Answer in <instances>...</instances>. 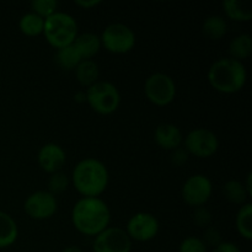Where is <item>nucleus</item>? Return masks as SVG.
I'll list each match as a JSON object with an SVG mask.
<instances>
[{
  "label": "nucleus",
  "instance_id": "nucleus-1",
  "mask_svg": "<svg viewBox=\"0 0 252 252\" xmlns=\"http://www.w3.org/2000/svg\"><path fill=\"white\" fill-rule=\"evenodd\" d=\"M71 223L79 233L96 236L110 226L111 211L100 197H81L71 209Z\"/></svg>",
  "mask_w": 252,
  "mask_h": 252
},
{
  "label": "nucleus",
  "instance_id": "nucleus-2",
  "mask_svg": "<svg viewBox=\"0 0 252 252\" xmlns=\"http://www.w3.org/2000/svg\"><path fill=\"white\" fill-rule=\"evenodd\" d=\"M110 174L101 160L85 158L75 165L71 174L73 186L83 197H100L106 191Z\"/></svg>",
  "mask_w": 252,
  "mask_h": 252
},
{
  "label": "nucleus",
  "instance_id": "nucleus-3",
  "mask_svg": "<svg viewBox=\"0 0 252 252\" xmlns=\"http://www.w3.org/2000/svg\"><path fill=\"white\" fill-rule=\"evenodd\" d=\"M207 79L214 90L221 94H235L245 86L248 70L243 62L223 57L209 66Z\"/></svg>",
  "mask_w": 252,
  "mask_h": 252
},
{
  "label": "nucleus",
  "instance_id": "nucleus-4",
  "mask_svg": "<svg viewBox=\"0 0 252 252\" xmlns=\"http://www.w3.org/2000/svg\"><path fill=\"white\" fill-rule=\"evenodd\" d=\"M47 42L53 48L59 49L70 46L78 36V22L71 15L57 11L44 20L43 32Z\"/></svg>",
  "mask_w": 252,
  "mask_h": 252
},
{
  "label": "nucleus",
  "instance_id": "nucleus-5",
  "mask_svg": "<svg viewBox=\"0 0 252 252\" xmlns=\"http://www.w3.org/2000/svg\"><path fill=\"white\" fill-rule=\"evenodd\" d=\"M86 102L100 115H111L121 105V94L117 86L110 81L98 80L85 91Z\"/></svg>",
  "mask_w": 252,
  "mask_h": 252
},
{
  "label": "nucleus",
  "instance_id": "nucleus-6",
  "mask_svg": "<svg viewBox=\"0 0 252 252\" xmlns=\"http://www.w3.org/2000/svg\"><path fill=\"white\" fill-rule=\"evenodd\" d=\"M101 46L115 54H123L132 51L135 46V33L128 25L113 22L103 29L100 36Z\"/></svg>",
  "mask_w": 252,
  "mask_h": 252
},
{
  "label": "nucleus",
  "instance_id": "nucleus-7",
  "mask_svg": "<svg viewBox=\"0 0 252 252\" xmlns=\"http://www.w3.org/2000/svg\"><path fill=\"white\" fill-rule=\"evenodd\" d=\"M144 94L150 102L164 107L176 97V84L170 75L158 71L145 79Z\"/></svg>",
  "mask_w": 252,
  "mask_h": 252
},
{
  "label": "nucleus",
  "instance_id": "nucleus-8",
  "mask_svg": "<svg viewBox=\"0 0 252 252\" xmlns=\"http://www.w3.org/2000/svg\"><path fill=\"white\" fill-rule=\"evenodd\" d=\"M182 143L189 155L203 159L216 154L219 148L218 137L208 128H196L189 130Z\"/></svg>",
  "mask_w": 252,
  "mask_h": 252
},
{
  "label": "nucleus",
  "instance_id": "nucleus-9",
  "mask_svg": "<svg viewBox=\"0 0 252 252\" xmlns=\"http://www.w3.org/2000/svg\"><path fill=\"white\" fill-rule=\"evenodd\" d=\"M212 193H213V185L206 175H192L182 185V199L185 203L194 208L204 206L212 197Z\"/></svg>",
  "mask_w": 252,
  "mask_h": 252
},
{
  "label": "nucleus",
  "instance_id": "nucleus-10",
  "mask_svg": "<svg viewBox=\"0 0 252 252\" xmlns=\"http://www.w3.org/2000/svg\"><path fill=\"white\" fill-rule=\"evenodd\" d=\"M160 229L159 220L157 217L148 212L135 213L128 219L126 225V233L130 240L135 241H150L158 235Z\"/></svg>",
  "mask_w": 252,
  "mask_h": 252
},
{
  "label": "nucleus",
  "instance_id": "nucleus-11",
  "mask_svg": "<svg viewBox=\"0 0 252 252\" xmlns=\"http://www.w3.org/2000/svg\"><path fill=\"white\" fill-rule=\"evenodd\" d=\"M93 250L94 252H130L132 240L125 229L120 226H108L95 236Z\"/></svg>",
  "mask_w": 252,
  "mask_h": 252
},
{
  "label": "nucleus",
  "instance_id": "nucleus-12",
  "mask_svg": "<svg viewBox=\"0 0 252 252\" xmlns=\"http://www.w3.org/2000/svg\"><path fill=\"white\" fill-rule=\"evenodd\" d=\"M58 203L56 196L48 191H36L30 194L24 203L27 216L36 220H46L56 214Z\"/></svg>",
  "mask_w": 252,
  "mask_h": 252
},
{
  "label": "nucleus",
  "instance_id": "nucleus-13",
  "mask_svg": "<svg viewBox=\"0 0 252 252\" xmlns=\"http://www.w3.org/2000/svg\"><path fill=\"white\" fill-rule=\"evenodd\" d=\"M37 161L43 171L48 174L58 172L66 161L65 150L56 143H47L38 150Z\"/></svg>",
  "mask_w": 252,
  "mask_h": 252
},
{
  "label": "nucleus",
  "instance_id": "nucleus-14",
  "mask_svg": "<svg viewBox=\"0 0 252 252\" xmlns=\"http://www.w3.org/2000/svg\"><path fill=\"white\" fill-rule=\"evenodd\" d=\"M154 140L161 149L174 150L181 147L184 135L181 129L172 123H161L154 130Z\"/></svg>",
  "mask_w": 252,
  "mask_h": 252
},
{
  "label": "nucleus",
  "instance_id": "nucleus-15",
  "mask_svg": "<svg viewBox=\"0 0 252 252\" xmlns=\"http://www.w3.org/2000/svg\"><path fill=\"white\" fill-rule=\"evenodd\" d=\"M73 46L75 47L83 61L94 58L102 47L100 36L94 32H84V33L78 34L75 41L73 42Z\"/></svg>",
  "mask_w": 252,
  "mask_h": 252
},
{
  "label": "nucleus",
  "instance_id": "nucleus-16",
  "mask_svg": "<svg viewBox=\"0 0 252 252\" xmlns=\"http://www.w3.org/2000/svg\"><path fill=\"white\" fill-rule=\"evenodd\" d=\"M223 9L233 21L245 22L252 19V4L248 0H225L223 1Z\"/></svg>",
  "mask_w": 252,
  "mask_h": 252
},
{
  "label": "nucleus",
  "instance_id": "nucleus-17",
  "mask_svg": "<svg viewBox=\"0 0 252 252\" xmlns=\"http://www.w3.org/2000/svg\"><path fill=\"white\" fill-rule=\"evenodd\" d=\"M75 75L78 79L79 84L84 88L88 89L96 81H98L100 78V68H98L97 63L93 59H86V61H81L75 68Z\"/></svg>",
  "mask_w": 252,
  "mask_h": 252
},
{
  "label": "nucleus",
  "instance_id": "nucleus-18",
  "mask_svg": "<svg viewBox=\"0 0 252 252\" xmlns=\"http://www.w3.org/2000/svg\"><path fill=\"white\" fill-rule=\"evenodd\" d=\"M19 228L10 214L0 211V249L7 248L17 240Z\"/></svg>",
  "mask_w": 252,
  "mask_h": 252
},
{
  "label": "nucleus",
  "instance_id": "nucleus-19",
  "mask_svg": "<svg viewBox=\"0 0 252 252\" xmlns=\"http://www.w3.org/2000/svg\"><path fill=\"white\" fill-rule=\"evenodd\" d=\"M202 32L207 38L212 41H218L223 38L228 32V22L225 17L220 15H211L207 17L202 25Z\"/></svg>",
  "mask_w": 252,
  "mask_h": 252
},
{
  "label": "nucleus",
  "instance_id": "nucleus-20",
  "mask_svg": "<svg viewBox=\"0 0 252 252\" xmlns=\"http://www.w3.org/2000/svg\"><path fill=\"white\" fill-rule=\"evenodd\" d=\"M252 53V38L249 33H240L229 42V57L243 62Z\"/></svg>",
  "mask_w": 252,
  "mask_h": 252
},
{
  "label": "nucleus",
  "instance_id": "nucleus-21",
  "mask_svg": "<svg viewBox=\"0 0 252 252\" xmlns=\"http://www.w3.org/2000/svg\"><path fill=\"white\" fill-rule=\"evenodd\" d=\"M81 61L83 59L80 58L78 51L73 44L57 49L56 54H54V62L63 70H75V68Z\"/></svg>",
  "mask_w": 252,
  "mask_h": 252
},
{
  "label": "nucleus",
  "instance_id": "nucleus-22",
  "mask_svg": "<svg viewBox=\"0 0 252 252\" xmlns=\"http://www.w3.org/2000/svg\"><path fill=\"white\" fill-rule=\"evenodd\" d=\"M235 225L238 233L246 240L252 239V204L245 203L239 208L235 217Z\"/></svg>",
  "mask_w": 252,
  "mask_h": 252
},
{
  "label": "nucleus",
  "instance_id": "nucleus-23",
  "mask_svg": "<svg viewBox=\"0 0 252 252\" xmlns=\"http://www.w3.org/2000/svg\"><path fill=\"white\" fill-rule=\"evenodd\" d=\"M223 194L230 203L243 204L246 203V199L249 198V194L246 192L244 184L239 180H229L223 186Z\"/></svg>",
  "mask_w": 252,
  "mask_h": 252
},
{
  "label": "nucleus",
  "instance_id": "nucleus-24",
  "mask_svg": "<svg viewBox=\"0 0 252 252\" xmlns=\"http://www.w3.org/2000/svg\"><path fill=\"white\" fill-rule=\"evenodd\" d=\"M43 26L44 19H42L41 16H38V15L32 11L22 15L19 21V27L22 33L30 37L41 34L43 32Z\"/></svg>",
  "mask_w": 252,
  "mask_h": 252
},
{
  "label": "nucleus",
  "instance_id": "nucleus-25",
  "mask_svg": "<svg viewBox=\"0 0 252 252\" xmlns=\"http://www.w3.org/2000/svg\"><path fill=\"white\" fill-rule=\"evenodd\" d=\"M59 2L57 0H33L31 1L32 12L46 20L54 12L58 11Z\"/></svg>",
  "mask_w": 252,
  "mask_h": 252
},
{
  "label": "nucleus",
  "instance_id": "nucleus-26",
  "mask_svg": "<svg viewBox=\"0 0 252 252\" xmlns=\"http://www.w3.org/2000/svg\"><path fill=\"white\" fill-rule=\"evenodd\" d=\"M69 184H70V180H69L68 175L61 171L54 172V174H51V177L48 180V192L53 196L63 193L64 191L68 189Z\"/></svg>",
  "mask_w": 252,
  "mask_h": 252
},
{
  "label": "nucleus",
  "instance_id": "nucleus-27",
  "mask_svg": "<svg viewBox=\"0 0 252 252\" xmlns=\"http://www.w3.org/2000/svg\"><path fill=\"white\" fill-rule=\"evenodd\" d=\"M179 252H207V245L198 236H187L180 244Z\"/></svg>",
  "mask_w": 252,
  "mask_h": 252
},
{
  "label": "nucleus",
  "instance_id": "nucleus-28",
  "mask_svg": "<svg viewBox=\"0 0 252 252\" xmlns=\"http://www.w3.org/2000/svg\"><path fill=\"white\" fill-rule=\"evenodd\" d=\"M192 220L199 228H208L212 223V214L204 206L196 207L192 214Z\"/></svg>",
  "mask_w": 252,
  "mask_h": 252
},
{
  "label": "nucleus",
  "instance_id": "nucleus-29",
  "mask_svg": "<svg viewBox=\"0 0 252 252\" xmlns=\"http://www.w3.org/2000/svg\"><path fill=\"white\" fill-rule=\"evenodd\" d=\"M202 240L204 241V244H206L207 246L212 245L216 248L217 245H219V244L221 243V235L220 233H219L218 229L214 228V226H208V228H206V230H204V236Z\"/></svg>",
  "mask_w": 252,
  "mask_h": 252
},
{
  "label": "nucleus",
  "instance_id": "nucleus-30",
  "mask_svg": "<svg viewBox=\"0 0 252 252\" xmlns=\"http://www.w3.org/2000/svg\"><path fill=\"white\" fill-rule=\"evenodd\" d=\"M189 158V154L184 147H179L176 149L171 150V154H170V160H171L175 166H181V165L186 164Z\"/></svg>",
  "mask_w": 252,
  "mask_h": 252
},
{
  "label": "nucleus",
  "instance_id": "nucleus-31",
  "mask_svg": "<svg viewBox=\"0 0 252 252\" xmlns=\"http://www.w3.org/2000/svg\"><path fill=\"white\" fill-rule=\"evenodd\" d=\"M213 252H241L240 248L236 244L229 241H221L219 245L213 249Z\"/></svg>",
  "mask_w": 252,
  "mask_h": 252
},
{
  "label": "nucleus",
  "instance_id": "nucleus-32",
  "mask_svg": "<svg viewBox=\"0 0 252 252\" xmlns=\"http://www.w3.org/2000/svg\"><path fill=\"white\" fill-rule=\"evenodd\" d=\"M74 4L79 7H83V9H91V7L100 5L101 0H75Z\"/></svg>",
  "mask_w": 252,
  "mask_h": 252
},
{
  "label": "nucleus",
  "instance_id": "nucleus-33",
  "mask_svg": "<svg viewBox=\"0 0 252 252\" xmlns=\"http://www.w3.org/2000/svg\"><path fill=\"white\" fill-rule=\"evenodd\" d=\"M244 184V187H245L246 192H248L249 197L252 196V174L251 172H249L248 176H246V180L245 182H243Z\"/></svg>",
  "mask_w": 252,
  "mask_h": 252
},
{
  "label": "nucleus",
  "instance_id": "nucleus-34",
  "mask_svg": "<svg viewBox=\"0 0 252 252\" xmlns=\"http://www.w3.org/2000/svg\"><path fill=\"white\" fill-rule=\"evenodd\" d=\"M74 100H75L76 102H85L86 101L85 91H79V93H76L75 96H74Z\"/></svg>",
  "mask_w": 252,
  "mask_h": 252
},
{
  "label": "nucleus",
  "instance_id": "nucleus-35",
  "mask_svg": "<svg viewBox=\"0 0 252 252\" xmlns=\"http://www.w3.org/2000/svg\"><path fill=\"white\" fill-rule=\"evenodd\" d=\"M62 252H84V251L81 250L80 248H78V246L71 245V246H68V248L64 249V250L62 251Z\"/></svg>",
  "mask_w": 252,
  "mask_h": 252
}]
</instances>
